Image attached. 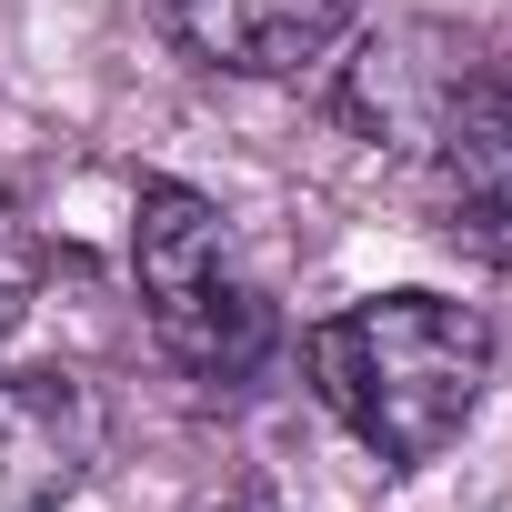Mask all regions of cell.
Wrapping results in <instances>:
<instances>
[{"instance_id":"cell-2","label":"cell","mask_w":512,"mask_h":512,"mask_svg":"<svg viewBox=\"0 0 512 512\" xmlns=\"http://www.w3.org/2000/svg\"><path fill=\"white\" fill-rule=\"evenodd\" d=\"M131 282H141L151 342L191 382H251L272 362V342H282L272 292L251 282L221 201H201L191 181H141V201H131Z\"/></svg>"},{"instance_id":"cell-6","label":"cell","mask_w":512,"mask_h":512,"mask_svg":"<svg viewBox=\"0 0 512 512\" xmlns=\"http://www.w3.org/2000/svg\"><path fill=\"white\" fill-rule=\"evenodd\" d=\"M31 292H41V241H31V221H21L11 201H0V342L21 332Z\"/></svg>"},{"instance_id":"cell-1","label":"cell","mask_w":512,"mask_h":512,"mask_svg":"<svg viewBox=\"0 0 512 512\" xmlns=\"http://www.w3.org/2000/svg\"><path fill=\"white\" fill-rule=\"evenodd\" d=\"M492 322L452 292H372L332 322H312L302 372L322 392V412L392 472H422L462 442V422L492 392Z\"/></svg>"},{"instance_id":"cell-3","label":"cell","mask_w":512,"mask_h":512,"mask_svg":"<svg viewBox=\"0 0 512 512\" xmlns=\"http://www.w3.org/2000/svg\"><path fill=\"white\" fill-rule=\"evenodd\" d=\"M422 201L452 251L512 262V81L442 91V111L422 131Z\"/></svg>"},{"instance_id":"cell-4","label":"cell","mask_w":512,"mask_h":512,"mask_svg":"<svg viewBox=\"0 0 512 512\" xmlns=\"http://www.w3.org/2000/svg\"><path fill=\"white\" fill-rule=\"evenodd\" d=\"M101 462V402L71 372L0 382V512H61Z\"/></svg>"},{"instance_id":"cell-7","label":"cell","mask_w":512,"mask_h":512,"mask_svg":"<svg viewBox=\"0 0 512 512\" xmlns=\"http://www.w3.org/2000/svg\"><path fill=\"white\" fill-rule=\"evenodd\" d=\"M211 512H272V502H262V492H221Z\"/></svg>"},{"instance_id":"cell-5","label":"cell","mask_w":512,"mask_h":512,"mask_svg":"<svg viewBox=\"0 0 512 512\" xmlns=\"http://www.w3.org/2000/svg\"><path fill=\"white\" fill-rule=\"evenodd\" d=\"M362 0H161V31L231 81H292L312 71L342 31H352Z\"/></svg>"}]
</instances>
